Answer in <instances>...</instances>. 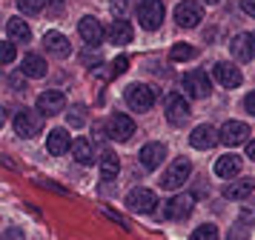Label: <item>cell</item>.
<instances>
[{
	"mask_svg": "<svg viewBox=\"0 0 255 240\" xmlns=\"http://www.w3.org/2000/svg\"><path fill=\"white\" fill-rule=\"evenodd\" d=\"M129 6H132V0H109V9H112V14H115L118 20H124V14L129 11Z\"/></svg>",
	"mask_w": 255,
	"mask_h": 240,
	"instance_id": "4dcf8cb0",
	"label": "cell"
},
{
	"mask_svg": "<svg viewBox=\"0 0 255 240\" xmlns=\"http://www.w3.org/2000/svg\"><path fill=\"white\" fill-rule=\"evenodd\" d=\"M43 43H46V52L55 57H69L72 55V43L66 34L60 32H46L43 34Z\"/></svg>",
	"mask_w": 255,
	"mask_h": 240,
	"instance_id": "2e32d148",
	"label": "cell"
},
{
	"mask_svg": "<svg viewBox=\"0 0 255 240\" xmlns=\"http://www.w3.org/2000/svg\"><path fill=\"white\" fill-rule=\"evenodd\" d=\"M40 126H43V114L37 109H20L14 114V132L20 137H35L40 135Z\"/></svg>",
	"mask_w": 255,
	"mask_h": 240,
	"instance_id": "5b68a950",
	"label": "cell"
},
{
	"mask_svg": "<svg viewBox=\"0 0 255 240\" xmlns=\"http://www.w3.org/2000/svg\"><path fill=\"white\" fill-rule=\"evenodd\" d=\"M155 203H158L155 192H152V189H143V186H138V189H132V192L127 194L129 212H138V215H149V212H155Z\"/></svg>",
	"mask_w": 255,
	"mask_h": 240,
	"instance_id": "8992f818",
	"label": "cell"
},
{
	"mask_svg": "<svg viewBox=\"0 0 255 240\" xmlns=\"http://www.w3.org/2000/svg\"><path fill=\"white\" fill-rule=\"evenodd\" d=\"M0 60H3V63H12V60H14V43H12V40L0 43Z\"/></svg>",
	"mask_w": 255,
	"mask_h": 240,
	"instance_id": "1f68e13d",
	"label": "cell"
},
{
	"mask_svg": "<svg viewBox=\"0 0 255 240\" xmlns=\"http://www.w3.org/2000/svg\"><path fill=\"white\" fill-rule=\"evenodd\" d=\"M244 109H247L250 114H255V91H250V94L244 97Z\"/></svg>",
	"mask_w": 255,
	"mask_h": 240,
	"instance_id": "e575fe53",
	"label": "cell"
},
{
	"mask_svg": "<svg viewBox=\"0 0 255 240\" xmlns=\"http://www.w3.org/2000/svg\"><path fill=\"white\" fill-rule=\"evenodd\" d=\"M109 40L118 46H127L132 43V26H129V20H112V26H109Z\"/></svg>",
	"mask_w": 255,
	"mask_h": 240,
	"instance_id": "cb8c5ba5",
	"label": "cell"
},
{
	"mask_svg": "<svg viewBox=\"0 0 255 240\" xmlns=\"http://www.w3.org/2000/svg\"><path fill=\"white\" fill-rule=\"evenodd\" d=\"M9 86H12L14 91H23L26 89V83H23V78H20V75H12V78H9Z\"/></svg>",
	"mask_w": 255,
	"mask_h": 240,
	"instance_id": "836d02e7",
	"label": "cell"
},
{
	"mask_svg": "<svg viewBox=\"0 0 255 240\" xmlns=\"http://www.w3.org/2000/svg\"><path fill=\"white\" fill-rule=\"evenodd\" d=\"M192 206H195L192 194H175L172 200H166L163 215L169 217V220H186V217L192 215Z\"/></svg>",
	"mask_w": 255,
	"mask_h": 240,
	"instance_id": "30bf717a",
	"label": "cell"
},
{
	"mask_svg": "<svg viewBox=\"0 0 255 240\" xmlns=\"http://www.w3.org/2000/svg\"><path fill=\"white\" fill-rule=\"evenodd\" d=\"M215 80H218L221 86H227V89H235V86H241L244 75L238 72V66H230V63H215Z\"/></svg>",
	"mask_w": 255,
	"mask_h": 240,
	"instance_id": "e0dca14e",
	"label": "cell"
},
{
	"mask_svg": "<svg viewBox=\"0 0 255 240\" xmlns=\"http://www.w3.org/2000/svg\"><path fill=\"white\" fill-rule=\"evenodd\" d=\"M189 240H218V226L215 223H204V226H198L189 235Z\"/></svg>",
	"mask_w": 255,
	"mask_h": 240,
	"instance_id": "4316f807",
	"label": "cell"
},
{
	"mask_svg": "<svg viewBox=\"0 0 255 240\" xmlns=\"http://www.w3.org/2000/svg\"><path fill=\"white\" fill-rule=\"evenodd\" d=\"M241 9L250 14V17H255V0H241Z\"/></svg>",
	"mask_w": 255,
	"mask_h": 240,
	"instance_id": "d590c367",
	"label": "cell"
},
{
	"mask_svg": "<svg viewBox=\"0 0 255 240\" xmlns=\"http://www.w3.org/2000/svg\"><path fill=\"white\" fill-rule=\"evenodd\" d=\"M127 106L135 112H149L155 106V89L146 83H132L127 89Z\"/></svg>",
	"mask_w": 255,
	"mask_h": 240,
	"instance_id": "3957f363",
	"label": "cell"
},
{
	"mask_svg": "<svg viewBox=\"0 0 255 240\" xmlns=\"http://www.w3.org/2000/svg\"><path fill=\"white\" fill-rule=\"evenodd\" d=\"M221 140V132H215L209 123H201L192 129V135H189V143L195 149H201V152H207V149H212L215 143Z\"/></svg>",
	"mask_w": 255,
	"mask_h": 240,
	"instance_id": "4fadbf2b",
	"label": "cell"
},
{
	"mask_svg": "<svg viewBox=\"0 0 255 240\" xmlns=\"http://www.w3.org/2000/svg\"><path fill=\"white\" fill-rule=\"evenodd\" d=\"M118 171H121V160H118L115 152L101 155V177H104V180H115Z\"/></svg>",
	"mask_w": 255,
	"mask_h": 240,
	"instance_id": "484cf974",
	"label": "cell"
},
{
	"mask_svg": "<svg viewBox=\"0 0 255 240\" xmlns=\"http://www.w3.org/2000/svg\"><path fill=\"white\" fill-rule=\"evenodd\" d=\"M6 34H9L12 43H26V40H32L29 23L20 20V17H9V20H6Z\"/></svg>",
	"mask_w": 255,
	"mask_h": 240,
	"instance_id": "d6986e66",
	"label": "cell"
},
{
	"mask_svg": "<svg viewBox=\"0 0 255 240\" xmlns=\"http://www.w3.org/2000/svg\"><path fill=\"white\" fill-rule=\"evenodd\" d=\"M230 52L238 57V60H253V55H255L253 34H235V40L230 43Z\"/></svg>",
	"mask_w": 255,
	"mask_h": 240,
	"instance_id": "ffe728a7",
	"label": "cell"
},
{
	"mask_svg": "<svg viewBox=\"0 0 255 240\" xmlns=\"http://www.w3.org/2000/svg\"><path fill=\"white\" fill-rule=\"evenodd\" d=\"M189 112H192V109H189V103L184 100V94H169V97H166V120L172 126H181L186 117H189Z\"/></svg>",
	"mask_w": 255,
	"mask_h": 240,
	"instance_id": "5bb4252c",
	"label": "cell"
},
{
	"mask_svg": "<svg viewBox=\"0 0 255 240\" xmlns=\"http://www.w3.org/2000/svg\"><path fill=\"white\" fill-rule=\"evenodd\" d=\"M207 3H218V0H207Z\"/></svg>",
	"mask_w": 255,
	"mask_h": 240,
	"instance_id": "74e56055",
	"label": "cell"
},
{
	"mask_svg": "<svg viewBox=\"0 0 255 240\" xmlns=\"http://www.w3.org/2000/svg\"><path fill=\"white\" fill-rule=\"evenodd\" d=\"M46 152L55 155V158H60L63 152H69V132L66 129H52L46 137Z\"/></svg>",
	"mask_w": 255,
	"mask_h": 240,
	"instance_id": "ac0fdd59",
	"label": "cell"
},
{
	"mask_svg": "<svg viewBox=\"0 0 255 240\" xmlns=\"http://www.w3.org/2000/svg\"><path fill=\"white\" fill-rule=\"evenodd\" d=\"M169 57H172L175 63H181V60H192V57H195V49H192L189 43H178V46H172Z\"/></svg>",
	"mask_w": 255,
	"mask_h": 240,
	"instance_id": "83f0119b",
	"label": "cell"
},
{
	"mask_svg": "<svg viewBox=\"0 0 255 240\" xmlns=\"http://www.w3.org/2000/svg\"><path fill=\"white\" fill-rule=\"evenodd\" d=\"M189 174H192V163H189V160H186V158L172 160V166L163 171V177H161V189H166V192L181 189V186L189 180Z\"/></svg>",
	"mask_w": 255,
	"mask_h": 240,
	"instance_id": "6da1fadb",
	"label": "cell"
},
{
	"mask_svg": "<svg viewBox=\"0 0 255 240\" xmlns=\"http://www.w3.org/2000/svg\"><path fill=\"white\" fill-rule=\"evenodd\" d=\"M175 20H178V26H184V29H195L198 23L204 20L201 3H198V0H184V3H178V6H175Z\"/></svg>",
	"mask_w": 255,
	"mask_h": 240,
	"instance_id": "ba28073f",
	"label": "cell"
},
{
	"mask_svg": "<svg viewBox=\"0 0 255 240\" xmlns=\"http://www.w3.org/2000/svg\"><path fill=\"white\" fill-rule=\"evenodd\" d=\"M23 75L26 78H46V60L40 55H23Z\"/></svg>",
	"mask_w": 255,
	"mask_h": 240,
	"instance_id": "d4e9b609",
	"label": "cell"
},
{
	"mask_svg": "<svg viewBox=\"0 0 255 240\" xmlns=\"http://www.w3.org/2000/svg\"><path fill=\"white\" fill-rule=\"evenodd\" d=\"M241 158L238 155H224V158H218V163H215V174L218 177H224V180H230V177H235L238 171H241Z\"/></svg>",
	"mask_w": 255,
	"mask_h": 240,
	"instance_id": "44dd1931",
	"label": "cell"
},
{
	"mask_svg": "<svg viewBox=\"0 0 255 240\" xmlns=\"http://www.w3.org/2000/svg\"><path fill=\"white\" fill-rule=\"evenodd\" d=\"M135 135V120L129 114L115 112L109 120H106V137L109 140H118V143H127L129 137Z\"/></svg>",
	"mask_w": 255,
	"mask_h": 240,
	"instance_id": "277c9868",
	"label": "cell"
},
{
	"mask_svg": "<svg viewBox=\"0 0 255 240\" xmlns=\"http://www.w3.org/2000/svg\"><path fill=\"white\" fill-rule=\"evenodd\" d=\"M43 3L46 0H17V9L23 11V14H37V11L43 9Z\"/></svg>",
	"mask_w": 255,
	"mask_h": 240,
	"instance_id": "f546056e",
	"label": "cell"
},
{
	"mask_svg": "<svg viewBox=\"0 0 255 240\" xmlns=\"http://www.w3.org/2000/svg\"><path fill=\"white\" fill-rule=\"evenodd\" d=\"M140 163H143V169H158V166H161L163 160H166V146H163V143H158V140H155V143H146V146L140 149Z\"/></svg>",
	"mask_w": 255,
	"mask_h": 240,
	"instance_id": "9a60e30c",
	"label": "cell"
},
{
	"mask_svg": "<svg viewBox=\"0 0 255 240\" xmlns=\"http://www.w3.org/2000/svg\"><path fill=\"white\" fill-rule=\"evenodd\" d=\"M163 0H140L138 3V23L146 29V32H155V29H161L163 23Z\"/></svg>",
	"mask_w": 255,
	"mask_h": 240,
	"instance_id": "7a4b0ae2",
	"label": "cell"
},
{
	"mask_svg": "<svg viewBox=\"0 0 255 240\" xmlns=\"http://www.w3.org/2000/svg\"><path fill=\"white\" fill-rule=\"evenodd\" d=\"M66 109V94L58 89H46L40 97H37V112L43 117H52V114H60Z\"/></svg>",
	"mask_w": 255,
	"mask_h": 240,
	"instance_id": "9c48e42d",
	"label": "cell"
},
{
	"mask_svg": "<svg viewBox=\"0 0 255 240\" xmlns=\"http://www.w3.org/2000/svg\"><path fill=\"white\" fill-rule=\"evenodd\" d=\"M184 91L189 94V97H209V91H212V80H209L207 72H201V69H195V72H189V75H184Z\"/></svg>",
	"mask_w": 255,
	"mask_h": 240,
	"instance_id": "52a82bcc",
	"label": "cell"
},
{
	"mask_svg": "<svg viewBox=\"0 0 255 240\" xmlns=\"http://www.w3.org/2000/svg\"><path fill=\"white\" fill-rule=\"evenodd\" d=\"M255 189V180H250V177H244V180H232L227 189H224V197L227 200H247L250 194H253Z\"/></svg>",
	"mask_w": 255,
	"mask_h": 240,
	"instance_id": "7402d4cb",
	"label": "cell"
},
{
	"mask_svg": "<svg viewBox=\"0 0 255 240\" xmlns=\"http://www.w3.org/2000/svg\"><path fill=\"white\" fill-rule=\"evenodd\" d=\"M83 112H86L83 106H75V109H72V112L66 114V123H69L72 129H81V126L86 123V114H83Z\"/></svg>",
	"mask_w": 255,
	"mask_h": 240,
	"instance_id": "f1b7e54d",
	"label": "cell"
},
{
	"mask_svg": "<svg viewBox=\"0 0 255 240\" xmlns=\"http://www.w3.org/2000/svg\"><path fill=\"white\" fill-rule=\"evenodd\" d=\"M72 158L78 160L81 166H89L95 160V146H92V140H86V137H78L75 143H72Z\"/></svg>",
	"mask_w": 255,
	"mask_h": 240,
	"instance_id": "603a6c76",
	"label": "cell"
},
{
	"mask_svg": "<svg viewBox=\"0 0 255 240\" xmlns=\"http://www.w3.org/2000/svg\"><path fill=\"white\" fill-rule=\"evenodd\" d=\"M78 32H81V37L89 46H101V43H104V37H106L101 20H98V17H92V14L81 17V23H78Z\"/></svg>",
	"mask_w": 255,
	"mask_h": 240,
	"instance_id": "7c38bea8",
	"label": "cell"
},
{
	"mask_svg": "<svg viewBox=\"0 0 255 240\" xmlns=\"http://www.w3.org/2000/svg\"><path fill=\"white\" fill-rule=\"evenodd\" d=\"M250 140V126L241 123V120H227L221 126V143L227 146H238V143H247Z\"/></svg>",
	"mask_w": 255,
	"mask_h": 240,
	"instance_id": "8fae6325",
	"label": "cell"
},
{
	"mask_svg": "<svg viewBox=\"0 0 255 240\" xmlns=\"http://www.w3.org/2000/svg\"><path fill=\"white\" fill-rule=\"evenodd\" d=\"M127 66H129V57H118L115 66H112V75H124V72H127Z\"/></svg>",
	"mask_w": 255,
	"mask_h": 240,
	"instance_id": "d6a6232c",
	"label": "cell"
},
{
	"mask_svg": "<svg viewBox=\"0 0 255 240\" xmlns=\"http://www.w3.org/2000/svg\"><path fill=\"white\" fill-rule=\"evenodd\" d=\"M253 43H255V32H253Z\"/></svg>",
	"mask_w": 255,
	"mask_h": 240,
	"instance_id": "f35d334b",
	"label": "cell"
},
{
	"mask_svg": "<svg viewBox=\"0 0 255 240\" xmlns=\"http://www.w3.org/2000/svg\"><path fill=\"white\" fill-rule=\"evenodd\" d=\"M247 158L255 160V140H250V143H247Z\"/></svg>",
	"mask_w": 255,
	"mask_h": 240,
	"instance_id": "8d00e7d4",
	"label": "cell"
}]
</instances>
